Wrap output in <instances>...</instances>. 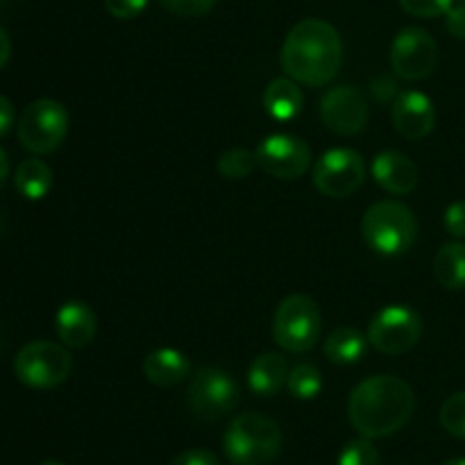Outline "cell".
<instances>
[{
	"instance_id": "cell-1",
	"label": "cell",
	"mask_w": 465,
	"mask_h": 465,
	"mask_svg": "<svg viewBox=\"0 0 465 465\" xmlns=\"http://www.w3.org/2000/svg\"><path fill=\"white\" fill-rule=\"evenodd\" d=\"M413 409L416 395L407 381L393 375H375L354 386L348 418L366 439H384L411 420Z\"/></svg>"
},
{
	"instance_id": "cell-2",
	"label": "cell",
	"mask_w": 465,
	"mask_h": 465,
	"mask_svg": "<svg viewBox=\"0 0 465 465\" xmlns=\"http://www.w3.org/2000/svg\"><path fill=\"white\" fill-rule=\"evenodd\" d=\"M280 59L291 80L322 86L334 80L343 64V41L331 23L304 18L286 35Z\"/></svg>"
},
{
	"instance_id": "cell-3",
	"label": "cell",
	"mask_w": 465,
	"mask_h": 465,
	"mask_svg": "<svg viewBox=\"0 0 465 465\" xmlns=\"http://www.w3.org/2000/svg\"><path fill=\"white\" fill-rule=\"evenodd\" d=\"M223 450L232 465H268L282 452V430L263 413H241L227 427Z\"/></svg>"
},
{
	"instance_id": "cell-4",
	"label": "cell",
	"mask_w": 465,
	"mask_h": 465,
	"mask_svg": "<svg viewBox=\"0 0 465 465\" xmlns=\"http://www.w3.org/2000/svg\"><path fill=\"white\" fill-rule=\"evenodd\" d=\"M361 236L368 248L384 257H398L411 250L418 236V221L411 209L398 200H380L361 221Z\"/></svg>"
},
{
	"instance_id": "cell-5",
	"label": "cell",
	"mask_w": 465,
	"mask_h": 465,
	"mask_svg": "<svg viewBox=\"0 0 465 465\" xmlns=\"http://www.w3.org/2000/svg\"><path fill=\"white\" fill-rule=\"evenodd\" d=\"M322 316L313 298L302 293L289 295L272 318V339L282 350L302 354L321 341Z\"/></svg>"
},
{
	"instance_id": "cell-6",
	"label": "cell",
	"mask_w": 465,
	"mask_h": 465,
	"mask_svg": "<svg viewBox=\"0 0 465 465\" xmlns=\"http://www.w3.org/2000/svg\"><path fill=\"white\" fill-rule=\"evenodd\" d=\"M73 359L66 345L53 341H32L14 359V375L27 389L48 391L64 384L71 375Z\"/></svg>"
},
{
	"instance_id": "cell-7",
	"label": "cell",
	"mask_w": 465,
	"mask_h": 465,
	"mask_svg": "<svg viewBox=\"0 0 465 465\" xmlns=\"http://www.w3.org/2000/svg\"><path fill=\"white\" fill-rule=\"evenodd\" d=\"M68 134V112L53 98H39L18 118V141L32 154H50Z\"/></svg>"
},
{
	"instance_id": "cell-8",
	"label": "cell",
	"mask_w": 465,
	"mask_h": 465,
	"mask_svg": "<svg viewBox=\"0 0 465 465\" xmlns=\"http://www.w3.org/2000/svg\"><path fill=\"white\" fill-rule=\"evenodd\" d=\"M189 407L200 420H218V418L227 416L232 409L239 404L241 391L234 377L227 375L225 371L213 366L200 368L191 380L189 391Z\"/></svg>"
},
{
	"instance_id": "cell-9",
	"label": "cell",
	"mask_w": 465,
	"mask_h": 465,
	"mask_svg": "<svg viewBox=\"0 0 465 465\" xmlns=\"http://www.w3.org/2000/svg\"><path fill=\"white\" fill-rule=\"evenodd\" d=\"M422 318L404 304H389L372 316L368 343L381 354H404L420 341Z\"/></svg>"
},
{
	"instance_id": "cell-10",
	"label": "cell",
	"mask_w": 465,
	"mask_h": 465,
	"mask_svg": "<svg viewBox=\"0 0 465 465\" xmlns=\"http://www.w3.org/2000/svg\"><path fill=\"white\" fill-rule=\"evenodd\" d=\"M366 163L357 150L331 148L313 166V184L327 198H348L361 189Z\"/></svg>"
},
{
	"instance_id": "cell-11",
	"label": "cell",
	"mask_w": 465,
	"mask_h": 465,
	"mask_svg": "<svg viewBox=\"0 0 465 465\" xmlns=\"http://www.w3.org/2000/svg\"><path fill=\"white\" fill-rule=\"evenodd\" d=\"M439 62V45L422 27H404L391 44V66L402 80H425Z\"/></svg>"
},
{
	"instance_id": "cell-12",
	"label": "cell",
	"mask_w": 465,
	"mask_h": 465,
	"mask_svg": "<svg viewBox=\"0 0 465 465\" xmlns=\"http://www.w3.org/2000/svg\"><path fill=\"white\" fill-rule=\"evenodd\" d=\"M257 163L277 180H298L312 166V148L293 134H271L259 143Z\"/></svg>"
},
{
	"instance_id": "cell-13",
	"label": "cell",
	"mask_w": 465,
	"mask_h": 465,
	"mask_svg": "<svg viewBox=\"0 0 465 465\" xmlns=\"http://www.w3.org/2000/svg\"><path fill=\"white\" fill-rule=\"evenodd\" d=\"M368 103L359 89L350 84L331 86L321 100V121L327 130L341 136H354L368 125Z\"/></svg>"
},
{
	"instance_id": "cell-14",
	"label": "cell",
	"mask_w": 465,
	"mask_h": 465,
	"mask_svg": "<svg viewBox=\"0 0 465 465\" xmlns=\"http://www.w3.org/2000/svg\"><path fill=\"white\" fill-rule=\"evenodd\" d=\"M395 130L407 139H425L436 125V107L420 91H402L391 109Z\"/></svg>"
},
{
	"instance_id": "cell-15",
	"label": "cell",
	"mask_w": 465,
	"mask_h": 465,
	"mask_svg": "<svg viewBox=\"0 0 465 465\" xmlns=\"http://www.w3.org/2000/svg\"><path fill=\"white\" fill-rule=\"evenodd\" d=\"M54 330H57L59 341L71 350H82L91 345L98 330L94 309L82 300H68L62 304L54 316Z\"/></svg>"
},
{
	"instance_id": "cell-16",
	"label": "cell",
	"mask_w": 465,
	"mask_h": 465,
	"mask_svg": "<svg viewBox=\"0 0 465 465\" xmlns=\"http://www.w3.org/2000/svg\"><path fill=\"white\" fill-rule=\"evenodd\" d=\"M372 177L393 195H409L418 186V166L400 150H384L372 159Z\"/></svg>"
},
{
	"instance_id": "cell-17",
	"label": "cell",
	"mask_w": 465,
	"mask_h": 465,
	"mask_svg": "<svg viewBox=\"0 0 465 465\" xmlns=\"http://www.w3.org/2000/svg\"><path fill=\"white\" fill-rule=\"evenodd\" d=\"M289 361L280 352H263L252 361L248 371V386L259 398H272L289 381Z\"/></svg>"
},
{
	"instance_id": "cell-18",
	"label": "cell",
	"mask_w": 465,
	"mask_h": 465,
	"mask_svg": "<svg viewBox=\"0 0 465 465\" xmlns=\"http://www.w3.org/2000/svg\"><path fill=\"white\" fill-rule=\"evenodd\" d=\"M191 372V363L184 352L173 348L154 350L145 357L143 375L150 384L162 386V389H173L180 381H184Z\"/></svg>"
},
{
	"instance_id": "cell-19",
	"label": "cell",
	"mask_w": 465,
	"mask_h": 465,
	"mask_svg": "<svg viewBox=\"0 0 465 465\" xmlns=\"http://www.w3.org/2000/svg\"><path fill=\"white\" fill-rule=\"evenodd\" d=\"M263 109L275 121H293L302 112V89L291 77H275L263 91Z\"/></svg>"
},
{
	"instance_id": "cell-20",
	"label": "cell",
	"mask_w": 465,
	"mask_h": 465,
	"mask_svg": "<svg viewBox=\"0 0 465 465\" xmlns=\"http://www.w3.org/2000/svg\"><path fill=\"white\" fill-rule=\"evenodd\" d=\"M368 336L354 327H336L325 339V357L336 366H352L366 357Z\"/></svg>"
},
{
	"instance_id": "cell-21",
	"label": "cell",
	"mask_w": 465,
	"mask_h": 465,
	"mask_svg": "<svg viewBox=\"0 0 465 465\" xmlns=\"http://www.w3.org/2000/svg\"><path fill=\"white\" fill-rule=\"evenodd\" d=\"M16 191L27 200H41L50 193L54 184L53 168L44 159H25L18 163L16 175H14Z\"/></svg>"
},
{
	"instance_id": "cell-22",
	"label": "cell",
	"mask_w": 465,
	"mask_h": 465,
	"mask_svg": "<svg viewBox=\"0 0 465 465\" xmlns=\"http://www.w3.org/2000/svg\"><path fill=\"white\" fill-rule=\"evenodd\" d=\"M434 277L448 291L465 289V243H445L434 257Z\"/></svg>"
},
{
	"instance_id": "cell-23",
	"label": "cell",
	"mask_w": 465,
	"mask_h": 465,
	"mask_svg": "<svg viewBox=\"0 0 465 465\" xmlns=\"http://www.w3.org/2000/svg\"><path fill=\"white\" fill-rule=\"evenodd\" d=\"M286 389L295 400H313L322 391V375L312 363H298L291 368Z\"/></svg>"
},
{
	"instance_id": "cell-24",
	"label": "cell",
	"mask_w": 465,
	"mask_h": 465,
	"mask_svg": "<svg viewBox=\"0 0 465 465\" xmlns=\"http://www.w3.org/2000/svg\"><path fill=\"white\" fill-rule=\"evenodd\" d=\"M257 163V153L245 148H232L218 157V173L227 180H245L254 171Z\"/></svg>"
},
{
	"instance_id": "cell-25",
	"label": "cell",
	"mask_w": 465,
	"mask_h": 465,
	"mask_svg": "<svg viewBox=\"0 0 465 465\" xmlns=\"http://www.w3.org/2000/svg\"><path fill=\"white\" fill-rule=\"evenodd\" d=\"M440 425L454 439L465 440V391L445 400L440 407Z\"/></svg>"
},
{
	"instance_id": "cell-26",
	"label": "cell",
	"mask_w": 465,
	"mask_h": 465,
	"mask_svg": "<svg viewBox=\"0 0 465 465\" xmlns=\"http://www.w3.org/2000/svg\"><path fill=\"white\" fill-rule=\"evenodd\" d=\"M339 465H380V452L372 445V439L361 436L341 450Z\"/></svg>"
},
{
	"instance_id": "cell-27",
	"label": "cell",
	"mask_w": 465,
	"mask_h": 465,
	"mask_svg": "<svg viewBox=\"0 0 465 465\" xmlns=\"http://www.w3.org/2000/svg\"><path fill=\"white\" fill-rule=\"evenodd\" d=\"M454 0H400L402 9L418 18H434L448 14Z\"/></svg>"
},
{
	"instance_id": "cell-28",
	"label": "cell",
	"mask_w": 465,
	"mask_h": 465,
	"mask_svg": "<svg viewBox=\"0 0 465 465\" xmlns=\"http://www.w3.org/2000/svg\"><path fill=\"white\" fill-rule=\"evenodd\" d=\"M162 7L180 16H204L213 9L216 0H159Z\"/></svg>"
},
{
	"instance_id": "cell-29",
	"label": "cell",
	"mask_w": 465,
	"mask_h": 465,
	"mask_svg": "<svg viewBox=\"0 0 465 465\" xmlns=\"http://www.w3.org/2000/svg\"><path fill=\"white\" fill-rule=\"evenodd\" d=\"M443 225L448 234H452L454 239H465V200L452 203L445 209Z\"/></svg>"
},
{
	"instance_id": "cell-30",
	"label": "cell",
	"mask_w": 465,
	"mask_h": 465,
	"mask_svg": "<svg viewBox=\"0 0 465 465\" xmlns=\"http://www.w3.org/2000/svg\"><path fill=\"white\" fill-rule=\"evenodd\" d=\"M104 7L114 18H136L148 7V0H104Z\"/></svg>"
},
{
	"instance_id": "cell-31",
	"label": "cell",
	"mask_w": 465,
	"mask_h": 465,
	"mask_svg": "<svg viewBox=\"0 0 465 465\" xmlns=\"http://www.w3.org/2000/svg\"><path fill=\"white\" fill-rule=\"evenodd\" d=\"M445 27L454 39L465 41V0H454L452 7L445 14Z\"/></svg>"
},
{
	"instance_id": "cell-32",
	"label": "cell",
	"mask_w": 465,
	"mask_h": 465,
	"mask_svg": "<svg viewBox=\"0 0 465 465\" xmlns=\"http://www.w3.org/2000/svg\"><path fill=\"white\" fill-rule=\"evenodd\" d=\"M171 465H221L218 463L216 454L209 450H186V452L177 454Z\"/></svg>"
},
{
	"instance_id": "cell-33",
	"label": "cell",
	"mask_w": 465,
	"mask_h": 465,
	"mask_svg": "<svg viewBox=\"0 0 465 465\" xmlns=\"http://www.w3.org/2000/svg\"><path fill=\"white\" fill-rule=\"evenodd\" d=\"M14 121H16V118H14L12 103H9L5 95H0V139H3V136H7L9 132H12Z\"/></svg>"
},
{
	"instance_id": "cell-34",
	"label": "cell",
	"mask_w": 465,
	"mask_h": 465,
	"mask_svg": "<svg viewBox=\"0 0 465 465\" xmlns=\"http://www.w3.org/2000/svg\"><path fill=\"white\" fill-rule=\"evenodd\" d=\"M9 54H12V39L5 32V27H0V68L9 62Z\"/></svg>"
},
{
	"instance_id": "cell-35",
	"label": "cell",
	"mask_w": 465,
	"mask_h": 465,
	"mask_svg": "<svg viewBox=\"0 0 465 465\" xmlns=\"http://www.w3.org/2000/svg\"><path fill=\"white\" fill-rule=\"evenodd\" d=\"M7 177H9V157L7 153L0 148V189H3V184L7 182Z\"/></svg>"
},
{
	"instance_id": "cell-36",
	"label": "cell",
	"mask_w": 465,
	"mask_h": 465,
	"mask_svg": "<svg viewBox=\"0 0 465 465\" xmlns=\"http://www.w3.org/2000/svg\"><path fill=\"white\" fill-rule=\"evenodd\" d=\"M443 465H465V459H452V461H445Z\"/></svg>"
},
{
	"instance_id": "cell-37",
	"label": "cell",
	"mask_w": 465,
	"mask_h": 465,
	"mask_svg": "<svg viewBox=\"0 0 465 465\" xmlns=\"http://www.w3.org/2000/svg\"><path fill=\"white\" fill-rule=\"evenodd\" d=\"M39 465H64V463H59V461H44V463H39Z\"/></svg>"
}]
</instances>
